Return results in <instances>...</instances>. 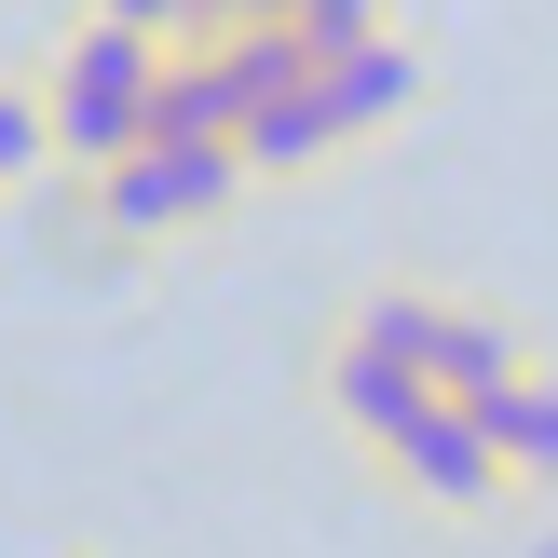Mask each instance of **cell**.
Here are the masks:
<instances>
[{"mask_svg":"<svg viewBox=\"0 0 558 558\" xmlns=\"http://www.w3.org/2000/svg\"><path fill=\"white\" fill-rule=\"evenodd\" d=\"M109 27H150V41H178V0H96Z\"/></svg>","mask_w":558,"mask_h":558,"instance_id":"cell-12","label":"cell"},{"mask_svg":"<svg viewBox=\"0 0 558 558\" xmlns=\"http://www.w3.org/2000/svg\"><path fill=\"white\" fill-rule=\"evenodd\" d=\"M314 96H327V123H341V150H354V136H381L409 96H423V54H409L396 27H368V41L314 54Z\"/></svg>","mask_w":558,"mask_h":558,"instance_id":"cell-4","label":"cell"},{"mask_svg":"<svg viewBox=\"0 0 558 558\" xmlns=\"http://www.w3.org/2000/svg\"><path fill=\"white\" fill-rule=\"evenodd\" d=\"M381 463H396V490H423V505H450V518H490L518 490V463H505V436L477 423V409H450V396H423L396 436H381Z\"/></svg>","mask_w":558,"mask_h":558,"instance_id":"cell-3","label":"cell"},{"mask_svg":"<svg viewBox=\"0 0 558 558\" xmlns=\"http://www.w3.org/2000/svg\"><path fill=\"white\" fill-rule=\"evenodd\" d=\"M232 205H245V150H163V136H136L123 163H96V232H123V245L218 232Z\"/></svg>","mask_w":558,"mask_h":558,"instance_id":"cell-2","label":"cell"},{"mask_svg":"<svg viewBox=\"0 0 558 558\" xmlns=\"http://www.w3.org/2000/svg\"><path fill=\"white\" fill-rule=\"evenodd\" d=\"M232 150H245V178H314V163L341 150V123H327L314 82H287V96H259V109L232 123Z\"/></svg>","mask_w":558,"mask_h":558,"instance_id":"cell-7","label":"cell"},{"mask_svg":"<svg viewBox=\"0 0 558 558\" xmlns=\"http://www.w3.org/2000/svg\"><path fill=\"white\" fill-rule=\"evenodd\" d=\"M490 436H505V463H518V490H558V368H518L505 396L477 409Z\"/></svg>","mask_w":558,"mask_h":558,"instance_id":"cell-9","label":"cell"},{"mask_svg":"<svg viewBox=\"0 0 558 558\" xmlns=\"http://www.w3.org/2000/svg\"><path fill=\"white\" fill-rule=\"evenodd\" d=\"M532 558H558V532H545V545H532Z\"/></svg>","mask_w":558,"mask_h":558,"instance_id":"cell-14","label":"cell"},{"mask_svg":"<svg viewBox=\"0 0 558 558\" xmlns=\"http://www.w3.org/2000/svg\"><path fill=\"white\" fill-rule=\"evenodd\" d=\"M54 163V123H41V96H27V82H0V191L14 178H41Z\"/></svg>","mask_w":558,"mask_h":558,"instance_id":"cell-10","label":"cell"},{"mask_svg":"<svg viewBox=\"0 0 558 558\" xmlns=\"http://www.w3.org/2000/svg\"><path fill=\"white\" fill-rule=\"evenodd\" d=\"M423 396H436V381L409 368V354H381L368 327H354V341L327 354V409H341V423L368 436V450H381V436H396V423H409V409H423Z\"/></svg>","mask_w":558,"mask_h":558,"instance_id":"cell-5","label":"cell"},{"mask_svg":"<svg viewBox=\"0 0 558 558\" xmlns=\"http://www.w3.org/2000/svg\"><path fill=\"white\" fill-rule=\"evenodd\" d=\"M150 136H163V150H232V82H218V54H205V41H163Z\"/></svg>","mask_w":558,"mask_h":558,"instance_id":"cell-6","label":"cell"},{"mask_svg":"<svg viewBox=\"0 0 558 558\" xmlns=\"http://www.w3.org/2000/svg\"><path fill=\"white\" fill-rule=\"evenodd\" d=\"M287 27H300L314 54H341V41H368V27H381V0H287Z\"/></svg>","mask_w":558,"mask_h":558,"instance_id":"cell-11","label":"cell"},{"mask_svg":"<svg viewBox=\"0 0 558 558\" xmlns=\"http://www.w3.org/2000/svg\"><path fill=\"white\" fill-rule=\"evenodd\" d=\"M518 368H532V354H518V341H505L490 314H450V300H436V341H423V381H436L450 409H490V396H505Z\"/></svg>","mask_w":558,"mask_h":558,"instance_id":"cell-8","label":"cell"},{"mask_svg":"<svg viewBox=\"0 0 558 558\" xmlns=\"http://www.w3.org/2000/svg\"><path fill=\"white\" fill-rule=\"evenodd\" d=\"M150 82H163V41L150 27H109V14H82V41L54 54V82H41V123H54V163H123L136 136H150Z\"/></svg>","mask_w":558,"mask_h":558,"instance_id":"cell-1","label":"cell"},{"mask_svg":"<svg viewBox=\"0 0 558 558\" xmlns=\"http://www.w3.org/2000/svg\"><path fill=\"white\" fill-rule=\"evenodd\" d=\"M245 14H287V0H232V27H245Z\"/></svg>","mask_w":558,"mask_h":558,"instance_id":"cell-13","label":"cell"}]
</instances>
